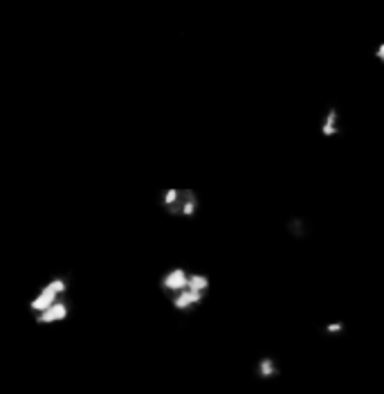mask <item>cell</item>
<instances>
[{
	"mask_svg": "<svg viewBox=\"0 0 384 394\" xmlns=\"http://www.w3.org/2000/svg\"><path fill=\"white\" fill-rule=\"evenodd\" d=\"M341 131V111L337 104H331L328 108L324 111L322 122H320V133L324 138H337Z\"/></svg>",
	"mask_w": 384,
	"mask_h": 394,
	"instance_id": "cell-4",
	"label": "cell"
},
{
	"mask_svg": "<svg viewBox=\"0 0 384 394\" xmlns=\"http://www.w3.org/2000/svg\"><path fill=\"white\" fill-rule=\"evenodd\" d=\"M373 56H375V61H380L382 66H384V41H380L378 45H375V50H373Z\"/></svg>",
	"mask_w": 384,
	"mask_h": 394,
	"instance_id": "cell-8",
	"label": "cell"
},
{
	"mask_svg": "<svg viewBox=\"0 0 384 394\" xmlns=\"http://www.w3.org/2000/svg\"><path fill=\"white\" fill-rule=\"evenodd\" d=\"M160 205L165 207L171 216L191 219V216L198 214L200 198L193 189H167V192H162Z\"/></svg>",
	"mask_w": 384,
	"mask_h": 394,
	"instance_id": "cell-2",
	"label": "cell"
},
{
	"mask_svg": "<svg viewBox=\"0 0 384 394\" xmlns=\"http://www.w3.org/2000/svg\"><path fill=\"white\" fill-rule=\"evenodd\" d=\"M254 374L259 381H274L281 376V365L274 356H261L254 365Z\"/></svg>",
	"mask_w": 384,
	"mask_h": 394,
	"instance_id": "cell-5",
	"label": "cell"
},
{
	"mask_svg": "<svg viewBox=\"0 0 384 394\" xmlns=\"http://www.w3.org/2000/svg\"><path fill=\"white\" fill-rule=\"evenodd\" d=\"M63 300H70L68 297V279L65 277H54L50 279L47 284H43L36 291V295L29 300V313H32V318L38 316V313H43L45 309H50L54 307V304H59Z\"/></svg>",
	"mask_w": 384,
	"mask_h": 394,
	"instance_id": "cell-3",
	"label": "cell"
},
{
	"mask_svg": "<svg viewBox=\"0 0 384 394\" xmlns=\"http://www.w3.org/2000/svg\"><path fill=\"white\" fill-rule=\"evenodd\" d=\"M209 291H211L209 275H205V273H198V270H191L187 286L180 288V291L173 293L171 297H167V300L178 313H191L198 307H202V302L207 300Z\"/></svg>",
	"mask_w": 384,
	"mask_h": 394,
	"instance_id": "cell-1",
	"label": "cell"
},
{
	"mask_svg": "<svg viewBox=\"0 0 384 394\" xmlns=\"http://www.w3.org/2000/svg\"><path fill=\"white\" fill-rule=\"evenodd\" d=\"M285 230H288V235L292 239H297V241L310 237V225L306 223L304 216H290L288 225H285Z\"/></svg>",
	"mask_w": 384,
	"mask_h": 394,
	"instance_id": "cell-6",
	"label": "cell"
},
{
	"mask_svg": "<svg viewBox=\"0 0 384 394\" xmlns=\"http://www.w3.org/2000/svg\"><path fill=\"white\" fill-rule=\"evenodd\" d=\"M346 332V323L344 320H331V323L324 325V334L326 336H339Z\"/></svg>",
	"mask_w": 384,
	"mask_h": 394,
	"instance_id": "cell-7",
	"label": "cell"
}]
</instances>
